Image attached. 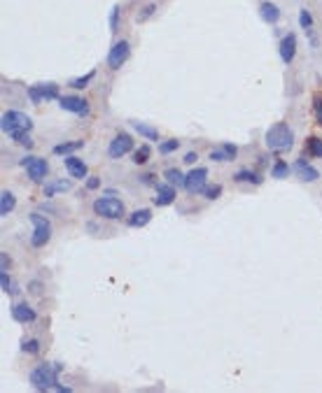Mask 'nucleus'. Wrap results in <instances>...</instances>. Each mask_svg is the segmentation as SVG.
I'll return each instance as SVG.
<instances>
[{
  "instance_id": "38",
  "label": "nucleus",
  "mask_w": 322,
  "mask_h": 393,
  "mask_svg": "<svg viewBox=\"0 0 322 393\" xmlns=\"http://www.w3.org/2000/svg\"><path fill=\"white\" fill-rule=\"evenodd\" d=\"M154 10H156V5H152V3H150V5H145V10H143V14L138 17V21H140V23L147 21V19H150L152 14H154Z\"/></svg>"
},
{
  "instance_id": "32",
  "label": "nucleus",
  "mask_w": 322,
  "mask_h": 393,
  "mask_svg": "<svg viewBox=\"0 0 322 393\" xmlns=\"http://www.w3.org/2000/svg\"><path fill=\"white\" fill-rule=\"evenodd\" d=\"M178 147H180V140H175V137H173V140H164V142L159 144V154L161 156H168V154H173Z\"/></svg>"
},
{
  "instance_id": "1",
  "label": "nucleus",
  "mask_w": 322,
  "mask_h": 393,
  "mask_svg": "<svg viewBox=\"0 0 322 393\" xmlns=\"http://www.w3.org/2000/svg\"><path fill=\"white\" fill-rule=\"evenodd\" d=\"M61 370H63V363H42L35 370H31L28 382H31L33 388H38V391H51L54 384L59 382V372Z\"/></svg>"
},
{
  "instance_id": "11",
  "label": "nucleus",
  "mask_w": 322,
  "mask_h": 393,
  "mask_svg": "<svg viewBox=\"0 0 322 393\" xmlns=\"http://www.w3.org/2000/svg\"><path fill=\"white\" fill-rule=\"evenodd\" d=\"M59 107L63 112H72V114H77V116L89 114V103L84 98H79V96H61L59 98Z\"/></svg>"
},
{
  "instance_id": "16",
  "label": "nucleus",
  "mask_w": 322,
  "mask_h": 393,
  "mask_svg": "<svg viewBox=\"0 0 322 393\" xmlns=\"http://www.w3.org/2000/svg\"><path fill=\"white\" fill-rule=\"evenodd\" d=\"M236 154H238V147H236V144L222 142L217 149H212L210 152V161H215V163H227V161L236 159Z\"/></svg>"
},
{
  "instance_id": "20",
  "label": "nucleus",
  "mask_w": 322,
  "mask_h": 393,
  "mask_svg": "<svg viewBox=\"0 0 322 393\" xmlns=\"http://www.w3.org/2000/svg\"><path fill=\"white\" fill-rule=\"evenodd\" d=\"M152 221V209H136L131 217H128V226L131 228H143Z\"/></svg>"
},
{
  "instance_id": "35",
  "label": "nucleus",
  "mask_w": 322,
  "mask_h": 393,
  "mask_svg": "<svg viewBox=\"0 0 322 393\" xmlns=\"http://www.w3.org/2000/svg\"><path fill=\"white\" fill-rule=\"evenodd\" d=\"M299 26L304 28V31H311V28H313V14L308 10H301L299 12Z\"/></svg>"
},
{
  "instance_id": "19",
  "label": "nucleus",
  "mask_w": 322,
  "mask_h": 393,
  "mask_svg": "<svg viewBox=\"0 0 322 393\" xmlns=\"http://www.w3.org/2000/svg\"><path fill=\"white\" fill-rule=\"evenodd\" d=\"M70 182L68 179H54V182H47L45 184V189H42V196L45 198H54L56 193H66V191H70Z\"/></svg>"
},
{
  "instance_id": "28",
  "label": "nucleus",
  "mask_w": 322,
  "mask_h": 393,
  "mask_svg": "<svg viewBox=\"0 0 322 393\" xmlns=\"http://www.w3.org/2000/svg\"><path fill=\"white\" fill-rule=\"evenodd\" d=\"M150 154H152V149L147 147V144H140V147L133 152V163L136 165H145L147 161H150Z\"/></svg>"
},
{
  "instance_id": "42",
  "label": "nucleus",
  "mask_w": 322,
  "mask_h": 393,
  "mask_svg": "<svg viewBox=\"0 0 322 393\" xmlns=\"http://www.w3.org/2000/svg\"><path fill=\"white\" fill-rule=\"evenodd\" d=\"M0 261H3V268H0V270H7V263H10V261H7V254H0Z\"/></svg>"
},
{
  "instance_id": "23",
  "label": "nucleus",
  "mask_w": 322,
  "mask_h": 393,
  "mask_svg": "<svg viewBox=\"0 0 322 393\" xmlns=\"http://www.w3.org/2000/svg\"><path fill=\"white\" fill-rule=\"evenodd\" d=\"M84 147V142L82 140H72V142H61V144H56L51 152H54V156H70V154H75L77 149H82Z\"/></svg>"
},
{
  "instance_id": "10",
  "label": "nucleus",
  "mask_w": 322,
  "mask_h": 393,
  "mask_svg": "<svg viewBox=\"0 0 322 393\" xmlns=\"http://www.w3.org/2000/svg\"><path fill=\"white\" fill-rule=\"evenodd\" d=\"M128 152H133V140H131V135L128 133H117L115 140L110 142V147H108V156H110L112 161H119L122 156H126Z\"/></svg>"
},
{
  "instance_id": "14",
  "label": "nucleus",
  "mask_w": 322,
  "mask_h": 393,
  "mask_svg": "<svg viewBox=\"0 0 322 393\" xmlns=\"http://www.w3.org/2000/svg\"><path fill=\"white\" fill-rule=\"evenodd\" d=\"M12 319L17 323L28 326V323H33L35 319H38V314H35V310L28 305V303H14V305H12Z\"/></svg>"
},
{
  "instance_id": "33",
  "label": "nucleus",
  "mask_w": 322,
  "mask_h": 393,
  "mask_svg": "<svg viewBox=\"0 0 322 393\" xmlns=\"http://www.w3.org/2000/svg\"><path fill=\"white\" fill-rule=\"evenodd\" d=\"M21 351H23V354H31V356L40 354V340H23V342H21Z\"/></svg>"
},
{
  "instance_id": "24",
  "label": "nucleus",
  "mask_w": 322,
  "mask_h": 393,
  "mask_svg": "<svg viewBox=\"0 0 322 393\" xmlns=\"http://www.w3.org/2000/svg\"><path fill=\"white\" fill-rule=\"evenodd\" d=\"M306 152L311 159H322V140L317 135H311L306 140Z\"/></svg>"
},
{
  "instance_id": "18",
  "label": "nucleus",
  "mask_w": 322,
  "mask_h": 393,
  "mask_svg": "<svg viewBox=\"0 0 322 393\" xmlns=\"http://www.w3.org/2000/svg\"><path fill=\"white\" fill-rule=\"evenodd\" d=\"M294 170L297 172H299V177L304 182H315V179H320V172H317L315 168H313L311 163H308V161H304V159H299L294 163Z\"/></svg>"
},
{
  "instance_id": "2",
  "label": "nucleus",
  "mask_w": 322,
  "mask_h": 393,
  "mask_svg": "<svg viewBox=\"0 0 322 393\" xmlns=\"http://www.w3.org/2000/svg\"><path fill=\"white\" fill-rule=\"evenodd\" d=\"M292 144H294V133L287 124H276L266 131V147L271 152H287Z\"/></svg>"
},
{
  "instance_id": "36",
  "label": "nucleus",
  "mask_w": 322,
  "mask_h": 393,
  "mask_svg": "<svg viewBox=\"0 0 322 393\" xmlns=\"http://www.w3.org/2000/svg\"><path fill=\"white\" fill-rule=\"evenodd\" d=\"M117 28H119V5L110 10V33H117Z\"/></svg>"
},
{
  "instance_id": "6",
  "label": "nucleus",
  "mask_w": 322,
  "mask_h": 393,
  "mask_svg": "<svg viewBox=\"0 0 322 393\" xmlns=\"http://www.w3.org/2000/svg\"><path fill=\"white\" fill-rule=\"evenodd\" d=\"M28 98L33 105H40V103H49V100H59V84L54 82H47V84H33V86H28Z\"/></svg>"
},
{
  "instance_id": "7",
  "label": "nucleus",
  "mask_w": 322,
  "mask_h": 393,
  "mask_svg": "<svg viewBox=\"0 0 322 393\" xmlns=\"http://www.w3.org/2000/svg\"><path fill=\"white\" fill-rule=\"evenodd\" d=\"M21 165L26 168L31 182H35V184L45 182V177L49 175V163H47L45 159H40V156H23Z\"/></svg>"
},
{
  "instance_id": "13",
  "label": "nucleus",
  "mask_w": 322,
  "mask_h": 393,
  "mask_svg": "<svg viewBox=\"0 0 322 393\" xmlns=\"http://www.w3.org/2000/svg\"><path fill=\"white\" fill-rule=\"evenodd\" d=\"M63 165H66V170L70 172V177H75V179H87L89 177V168H87V163H84L82 159H77V156H63Z\"/></svg>"
},
{
  "instance_id": "12",
  "label": "nucleus",
  "mask_w": 322,
  "mask_h": 393,
  "mask_svg": "<svg viewBox=\"0 0 322 393\" xmlns=\"http://www.w3.org/2000/svg\"><path fill=\"white\" fill-rule=\"evenodd\" d=\"M154 193H156V196L152 198V202H154L156 207H166V205L175 202V196H178V186L168 184V182H164V184H154Z\"/></svg>"
},
{
  "instance_id": "30",
  "label": "nucleus",
  "mask_w": 322,
  "mask_h": 393,
  "mask_svg": "<svg viewBox=\"0 0 322 393\" xmlns=\"http://www.w3.org/2000/svg\"><path fill=\"white\" fill-rule=\"evenodd\" d=\"M289 172H292V168L287 163H283V161H278L271 168V177H276V179H285V177H289Z\"/></svg>"
},
{
  "instance_id": "3",
  "label": "nucleus",
  "mask_w": 322,
  "mask_h": 393,
  "mask_svg": "<svg viewBox=\"0 0 322 393\" xmlns=\"http://www.w3.org/2000/svg\"><path fill=\"white\" fill-rule=\"evenodd\" d=\"M0 128H3V133H5V135L12 137L14 133H21V131L31 133L33 121H31V116H28V114H23V112L10 109V112H5V114H3V119H0Z\"/></svg>"
},
{
  "instance_id": "39",
  "label": "nucleus",
  "mask_w": 322,
  "mask_h": 393,
  "mask_svg": "<svg viewBox=\"0 0 322 393\" xmlns=\"http://www.w3.org/2000/svg\"><path fill=\"white\" fill-rule=\"evenodd\" d=\"M98 186H100V179H98V177H87V189H89V191H96Z\"/></svg>"
},
{
  "instance_id": "17",
  "label": "nucleus",
  "mask_w": 322,
  "mask_h": 393,
  "mask_svg": "<svg viewBox=\"0 0 322 393\" xmlns=\"http://www.w3.org/2000/svg\"><path fill=\"white\" fill-rule=\"evenodd\" d=\"M259 17L264 19L266 23H278L280 21V17H283V12L278 10L276 3H269V0H264L259 5Z\"/></svg>"
},
{
  "instance_id": "8",
  "label": "nucleus",
  "mask_w": 322,
  "mask_h": 393,
  "mask_svg": "<svg viewBox=\"0 0 322 393\" xmlns=\"http://www.w3.org/2000/svg\"><path fill=\"white\" fill-rule=\"evenodd\" d=\"M131 56V44L126 40H119L110 47V54H108V68L110 70H119Z\"/></svg>"
},
{
  "instance_id": "37",
  "label": "nucleus",
  "mask_w": 322,
  "mask_h": 393,
  "mask_svg": "<svg viewBox=\"0 0 322 393\" xmlns=\"http://www.w3.org/2000/svg\"><path fill=\"white\" fill-rule=\"evenodd\" d=\"M220 193H222V186H220V184H212V186H206L203 196H206L208 200H217V198H220Z\"/></svg>"
},
{
  "instance_id": "15",
  "label": "nucleus",
  "mask_w": 322,
  "mask_h": 393,
  "mask_svg": "<svg viewBox=\"0 0 322 393\" xmlns=\"http://www.w3.org/2000/svg\"><path fill=\"white\" fill-rule=\"evenodd\" d=\"M280 61H283L285 66H289L292 61H294V54H297V35L294 33H287L283 40H280Z\"/></svg>"
},
{
  "instance_id": "5",
  "label": "nucleus",
  "mask_w": 322,
  "mask_h": 393,
  "mask_svg": "<svg viewBox=\"0 0 322 393\" xmlns=\"http://www.w3.org/2000/svg\"><path fill=\"white\" fill-rule=\"evenodd\" d=\"M31 224H33V235H31V245L33 247H45L51 240V224L49 219L42 214L33 212L31 214Z\"/></svg>"
},
{
  "instance_id": "31",
  "label": "nucleus",
  "mask_w": 322,
  "mask_h": 393,
  "mask_svg": "<svg viewBox=\"0 0 322 393\" xmlns=\"http://www.w3.org/2000/svg\"><path fill=\"white\" fill-rule=\"evenodd\" d=\"M313 116H315L317 126H322V91L313 96Z\"/></svg>"
},
{
  "instance_id": "40",
  "label": "nucleus",
  "mask_w": 322,
  "mask_h": 393,
  "mask_svg": "<svg viewBox=\"0 0 322 393\" xmlns=\"http://www.w3.org/2000/svg\"><path fill=\"white\" fill-rule=\"evenodd\" d=\"M196 159H199V156H196V152H187V154H184V163H187V165H194L196 163Z\"/></svg>"
},
{
  "instance_id": "4",
  "label": "nucleus",
  "mask_w": 322,
  "mask_h": 393,
  "mask_svg": "<svg viewBox=\"0 0 322 393\" xmlns=\"http://www.w3.org/2000/svg\"><path fill=\"white\" fill-rule=\"evenodd\" d=\"M94 212L103 219L115 221V219H122L124 214H126V209H124V202L119 200V198L105 196V198H98V200L94 202Z\"/></svg>"
},
{
  "instance_id": "25",
  "label": "nucleus",
  "mask_w": 322,
  "mask_h": 393,
  "mask_svg": "<svg viewBox=\"0 0 322 393\" xmlns=\"http://www.w3.org/2000/svg\"><path fill=\"white\" fill-rule=\"evenodd\" d=\"M0 289H3V293H10V295L19 293V286L12 284V277L7 275V270H0Z\"/></svg>"
},
{
  "instance_id": "9",
  "label": "nucleus",
  "mask_w": 322,
  "mask_h": 393,
  "mask_svg": "<svg viewBox=\"0 0 322 393\" xmlns=\"http://www.w3.org/2000/svg\"><path fill=\"white\" fill-rule=\"evenodd\" d=\"M206 182H208V170L206 168H194V170H189L187 175H184V189H187V193L196 196V193L206 191Z\"/></svg>"
},
{
  "instance_id": "29",
  "label": "nucleus",
  "mask_w": 322,
  "mask_h": 393,
  "mask_svg": "<svg viewBox=\"0 0 322 393\" xmlns=\"http://www.w3.org/2000/svg\"><path fill=\"white\" fill-rule=\"evenodd\" d=\"M91 79H96V70H89L87 75L70 79V84H68V86H72V88H84V86H89V82H91Z\"/></svg>"
},
{
  "instance_id": "41",
  "label": "nucleus",
  "mask_w": 322,
  "mask_h": 393,
  "mask_svg": "<svg viewBox=\"0 0 322 393\" xmlns=\"http://www.w3.org/2000/svg\"><path fill=\"white\" fill-rule=\"evenodd\" d=\"M143 184H154V175H152V172L143 175Z\"/></svg>"
},
{
  "instance_id": "27",
  "label": "nucleus",
  "mask_w": 322,
  "mask_h": 393,
  "mask_svg": "<svg viewBox=\"0 0 322 393\" xmlns=\"http://www.w3.org/2000/svg\"><path fill=\"white\" fill-rule=\"evenodd\" d=\"M164 177H166V182L173 186H184V175L178 168H168L166 172H164Z\"/></svg>"
},
{
  "instance_id": "34",
  "label": "nucleus",
  "mask_w": 322,
  "mask_h": 393,
  "mask_svg": "<svg viewBox=\"0 0 322 393\" xmlns=\"http://www.w3.org/2000/svg\"><path fill=\"white\" fill-rule=\"evenodd\" d=\"M12 140H14V142H17V144H23V147H26V149H31V147H33V140H31V135H28V131L14 133V135H12Z\"/></svg>"
},
{
  "instance_id": "26",
  "label": "nucleus",
  "mask_w": 322,
  "mask_h": 393,
  "mask_svg": "<svg viewBox=\"0 0 322 393\" xmlns=\"http://www.w3.org/2000/svg\"><path fill=\"white\" fill-rule=\"evenodd\" d=\"M233 179L238 182V184H243V182H250V184H261V177L257 175V172H252V170H238L236 175H233Z\"/></svg>"
},
{
  "instance_id": "22",
  "label": "nucleus",
  "mask_w": 322,
  "mask_h": 393,
  "mask_svg": "<svg viewBox=\"0 0 322 393\" xmlns=\"http://www.w3.org/2000/svg\"><path fill=\"white\" fill-rule=\"evenodd\" d=\"M14 207H17V198H14V193H12V191H3V193H0V217L12 214V212H14Z\"/></svg>"
},
{
  "instance_id": "21",
  "label": "nucleus",
  "mask_w": 322,
  "mask_h": 393,
  "mask_svg": "<svg viewBox=\"0 0 322 393\" xmlns=\"http://www.w3.org/2000/svg\"><path fill=\"white\" fill-rule=\"evenodd\" d=\"M131 126H133V131L138 133V135H143L145 140H150V142H156V140H159V131L152 128V126L143 124V121H131Z\"/></svg>"
}]
</instances>
